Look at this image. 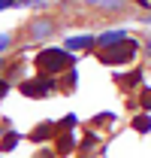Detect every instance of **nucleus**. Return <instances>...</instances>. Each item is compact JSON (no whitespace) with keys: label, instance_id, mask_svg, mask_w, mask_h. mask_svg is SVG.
I'll list each match as a JSON object with an SVG mask.
<instances>
[{"label":"nucleus","instance_id":"obj_10","mask_svg":"<svg viewBox=\"0 0 151 158\" xmlns=\"http://www.w3.org/2000/svg\"><path fill=\"white\" fill-rule=\"evenodd\" d=\"M88 3H103V0H88ZM106 6H118V0H106Z\"/></svg>","mask_w":151,"mask_h":158},{"label":"nucleus","instance_id":"obj_2","mask_svg":"<svg viewBox=\"0 0 151 158\" xmlns=\"http://www.w3.org/2000/svg\"><path fill=\"white\" fill-rule=\"evenodd\" d=\"M70 61H73V55L64 52V49H45V52H39L37 67L42 70V73H57V70L70 67Z\"/></svg>","mask_w":151,"mask_h":158},{"label":"nucleus","instance_id":"obj_7","mask_svg":"<svg viewBox=\"0 0 151 158\" xmlns=\"http://www.w3.org/2000/svg\"><path fill=\"white\" fill-rule=\"evenodd\" d=\"M133 125H136V131H139V134H145V131H151V118H148V116H139L136 122H133Z\"/></svg>","mask_w":151,"mask_h":158},{"label":"nucleus","instance_id":"obj_12","mask_svg":"<svg viewBox=\"0 0 151 158\" xmlns=\"http://www.w3.org/2000/svg\"><path fill=\"white\" fill-rule=\"evenodd\" d=\"M12 6V0H0V9H9Z\"/></svg>","mask_w":151,"mask_h":158},{"label":"nucleus","instance_id":"obj_13","mask_svg":"<svg viewBox=\"0 0 151 158\" xmlns=\"http://www.w3.org/2000/svg\"><path fill=\"white\" fill-rule=\"evenodd\" d=\"M6 91H9V85H6V82L0 79V94H6Z\"/></svg>","mask_w":151,"mask_h":158},{"label":"nucleus","instance_id":"obj_3","mask_svg":"<svg viewBox=\"0 0 151 158\" xmlns=\"http://www.w3.org/2000/svg\"><path fill=\"white\" fill-rule=\"evenodd\" d=\"M52 88H55L52 76H39V79H33V82H24V85H21V94H27V98H42V94H48Z\"/></svg>","mask_w":151,"mask_h":158},{"label":"nucleus","instance_id":"obj_5","mask_svg":"<svg viewBox=\"0 0 151 158\" xmlns=\"http://www.w3.org/2000/svg\"><path fill=\"white\" fill-rule=\"evenodd\" d=\"M91 43H94V37H70L67 40L70 49H85V46H91Z\"/></svg>","mask_w":151,"mask_h":158},{"label":"nucleus","instance_id":"obj_4","mask_svg":"<svg viewBox=\"0 0 151 158\" xmlns=\"http://www.w3.org/2000/svg\"><path fill=\"white\" fill-rule=\"evenodd\" d=\"M118 40H124V31H109V34H103L100 37V46H112Z\"/></svg>","mask_w":151,"mask_h":158},{"label":"nucleus","instance_id":"obj_8","mask_svg":"<svg viewBox=\"0 0 151 158\" xmlns=\"http://www.w3.org/2000/svg\"><path fill=\"white\" fill-rule=\"evenodd\" d=\"M15 143H18V134H9V137L3 140V152H12V149H15Z\"/></svg>","mask_w":151,"mask_h":158},{"label":"nucleus","instance_id":"obj_6","mask_svg":"<svg viewBox=\"0 0 151 158\" xmlns=\"http://www.w3.org/2000/svg\"><path fill=\"white\" fill-rule=\"evenodd\" d=\"M30 34H33V37H45V34H52V21H37Z\"/></svg>","mask_w":151,"mask_h":158},{"label":"nucleus","instance_id":"obj_1","mask_svg":"<svg viewBox=\"0 0 151 158\" xmlns=\"http://www.w3.org/2000/svg\"><path fill=\"white\" fill-rule=\"evenodd\" d=\"M136 52H139V46H136L133 40H118V43H112L109 49L97 52V58L103 61V64H127V61L136 58Z\"/></svg>","mask_w":151,"mask_h":158},{"label":"nucleus","instance_id":"obj_9","mask_svg":"<svg viewBox=\"0 0 151 158\" xmlns=\"http://www.w3.org/2000/svg\"><path fill=\"white\" fill-rule=\"evenodd\" d=\"M142 106H148V110H151V88L145 91V94H142Z\"/></svg>","mask_w":151,"mask_h":158},{"label":"nucleus","instance_id":"obj_11","mask_svg":"<svg viewBox=\"0 0 151 158\" xmlns=\"http://www.w3.org/2000/svg\"><path fill=\"white\" fill-rule=\"evenodd\" d=\"M6 46H9V37L3 34V37H0V49H6Z\"/></svg>","mask_w":151,"mask_h":158}]
</instances>
